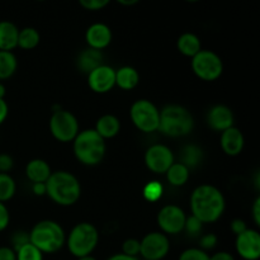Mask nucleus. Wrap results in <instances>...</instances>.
Wrapping results in <instances>:
<instances>
[{"label":"nucleus","mask_w":260,"mask_h":260,"mask_svg":"<svg viewBox=\"0 0 260 260\" xmlns=\"http://www.w3.org/2000/svg\"><path fill=\"white\" fill-rule=\"evenodd\" d=\"M9 221H10V215H9V211H8L7 206L4 203L0 202V233L4 231L5 229L8 228L9 225Z\"/></svg>","instance_id":"nucleus-37"},{"label":"nucleus","mask_w":260,"mask_h":260,"mask_svg":"<svg viewBox=\"0 0 260 260\" xmlns=\"http://www.w3.org/2000/svg\"><path fill=\"white\" fill-rule=\"evenodd\" d=\"M15 254L17 260H43V254L30 243L22 246Z\"/></svg>","instance_id":"nucleus-30"},{"label":"nucleus","mask_w":260,"mask_h":260,"mask_svg":"<svg viewBox=\"0 0 260 260\" xmlns=\"http://www.w3.org/2000/svg\"><path fill=\"white\" fill-rule=\"evenodd\" d=\"M17 190L14 179L7 173H0V202L4 203L12 200Z\"/></svg>","instance_id":"nucleus-28"},{"label":"nucleus","mask_w":260,"mask_h":260,"mask_svg":"<svg viewBox=\"0 0 260 260\" xmlns=\"http://www.w3.org/2000/svg\"><path fill=\"white\" fill-rule=\"evenodd\" d=\"M194 127L192 113L178 104H169L160 111L159 131L168 137H183L189 135Z\"/></svg>","instance_id":"nucleus-5"},{"label":"nucleus","mask_w":260,"mask_h":260,"mask_svg":"<svg viewBox=\"0 0 260 260\" xmlns=\"http://www.w3.org/2000/svg\"><path fill=\"white\" fill-rule=\"evenodd\" d=\"M216 245H217V236H216L215 234H206V235H203L202 238L200 239L201 250H212Z\"/></svg>","instance_id":"nucleus-36"},{"label":"nucleus","mask_w":260,"mask_h":260,"mask_svg":"<svg viewBox=\"0 0 260 260\" xmlns=\"http://www.w3.org/2000/svg\"><path fill=\"white\" fill-rule=\"evenodd\" d=\"M10 241H12V249L17 253L22 246H24L25 244L29 243V233H25V231L22 230L17 231V233L13 234Z\"/></svg>","instance_id":"nucleus-34"},{"label":"nucleus","mask_w":260,"mask_h":260,"mask_svg":"<svg viewBox=\"0 0 260 260\" xmlns=\"http://www.w3.org/2000/svg\"><path fill=\"white\" fill-rule=\"evenodd\" d=\"M109 4V0H80V5L86 10L95 12V10H102Z\"/></svg>","instance_id":"nucleus-35"},{"label":"nucleus","mask_w":260,"mask_h":260,"mask_svg":"<svg viewBox=\"0 0 260 260\" xmlns=\"http://www.w3.org/2000/svg\"><path fill=\"white\" fill-rule=\"evenodd\" d=\"M122 254L131 258H137L140 255V240L137 239H127L122 244Z\"/></svg>","instance_id":"nucleus-32"},{"label":"nucleus","mask_w":260,"mask_h":260,"mask_svg":"<svg viewBox=\"0 0 260 260\" xmlns=\"http://www.w3.org/2000/svg\"><path fill=\"white\" fill-rule=\"evenodd\" d=\"M210 260H235V258L228 251H217L210 256Z\"/></svg>","instance_id":"nucleus-42"},{"label":"nucleus","mask_w":260,"mask_h":260,"mask_svg":"<svg viewBox=\"0 0 260 260\" xmlns=\"http://www.w3.org/2000/svg\"><path fill=\"white\" fill-rule=\"evenodd\" d=\"M18 29L17 25L9 20H0V51L12 52L18 47Z\"/></svg>","instance_id":"nucleus-20"},{"label":"nucleus","mask_w":260,"mask_h":260,"mask_svg":"<svg viewBox=\"0 0 260 260\" xmlns=\"http://www.w3.org/2000/svg\"><path fill=\"white\" fill-rule=\"evenodd\" d=\"M85 41L89 48L102 51L112 42V30L104 23H94L85 32Z\"/></svg>","instance_id":"nucleus-15"},{"label":"nucleus","mask_w":260,"mask_h":260,"mask_svg":"<svg viewBox=\"0 0 260 260\" xmlns=\"http://www.w3.org/2000/svg\"><path fill=\"white\" fill-rule=\"evenodd\" d=\"M140 83L139 71L132 66H122L116 70V85L122 90H132Z\"/></svg>","instance_id":"nucleus-22"},{"label":"nucleus","mask_w":260,"mask_h":260,"mask_svg":"<svg viewBox=\"0 0 260 260\" xmlns=\"http://www.w3.org/2000/svg\"><path fill=\"white\" fill-rule=\"evenodd\" d=\"M51 135L60 142L74 141L79 131V122L75 114L57 108L50 118Z\"/></svg>","instance_id":"nucleus-9"},{"label":"nucleus","mask_w":260,"mask_h":260,"mask_svg":"<svg viewBox=\"0 0 260 260\" xmlns=\"http://www.w3.org/2000/svg\"><path fill=\"white\" fill-rule=\"evenodd\" d=\"M251 212H253V220L255 222L256 226L260 225V198L256 197V200L254 201L253 208H251Z\"/></svg>","instance_id":"nucleus-41"},{"label":"nucleus","mask_w":260,"mask_h":260,"mask_svg":"<svg viewBox=\"0 0 260 260\" xmlns=\"http://www.w3.org/2000/svg\"><path fill=\"white\" fill-rule=\"evenodd\" d=\"M177 48L182 55L187 56V57H194L202 50V45H201V40L198 38V36H196L194 33L185 32L178 38Z\"/></svg>","instance_id":"nucleus-23"},{"label":"nucleus","mask_w":260,"mask_h":260,"mask_svg":"<svg viewBox=\"0 0 260 260\" xmlns=\"http://www.w3.org/2000/svg\"><path fill=\"white\" fill-rule=\"evenodd\" d=\"M74 155L76 159L86 167L98 165L106 155V140L102 139L95 129H84L79 132L73 141Z\"/></svg>","instance_id":"nucleus-4"},{"label":"nucleus","mask_w":260,"mask_h":260,"mask_svg":"<svg viewBox=\"0 0 260 260\" xmlns=\"http://www.w3.org/2000/svg\"><path fill=\"white\" fill-rule=\"evenodd\" d=\"M185 220L184 211L177 205L164 206L157 213V225L165 235H177L184 231Z\"/></svg>","instance_id":"nucleus-12"},{"label":"nucleus","mask_w":260,"mask_h":260,"mask_svg":"<svg viewBox=\"0 0 260 260\" xmlns=\"http://www.w3.org/2000/svg\"><path fill=\"white\" fill-rule=\"evenodd\" d=\"M162 193H164V188L156 180L149 182L144 188V197L149 202H156V201H159L161 198Z\"/></svg>","instance_id":"nucleus-29"},{"label":"nucleus","mask_w":260,"mask_h":260,"mask_svg":"<svg viewBox=\"0 0 260 260\" xmlns=\"http://www.w3.org/2000/svg\"><path fill=\"white\" fill-rule=\"evenodd\" d=\"M18 68V60L13 52L0 51V80H7L14 75Z\"/></svg>","instance_id":"nucleus-27"},{"label":"nucleus","mask_w":260,"mask_h":260,"mask_svg":"<svg viewBox=\"0 0 260 260\" xmlns=\"http://www.w3.org/2000/svg\"><path fill=\"white\" fill-rule=\"evenodd\" d=\"M51 174H52V172H51L50 165L42 159L30 160L25 167V175L29 179V182H32V184L46 183L48 178L51 177Z\"/></svg>","instance_id":"nucleus-19"},{"label":"nucleus","mask_w":260,"mask_h":260,"mask_svg":"<svg viewBox=\"0 0 260 260\" xmlns=\"http://www.w3.org/2000/svg\"><path fill=\"white\" fill-rule=\"evenodd\" d=\"M202 229H203V223L201 222L198 218H196L194 216L190 215L189 217H187L184 223V230L187 231L188 235L190 236H197L202 233Z\"/></svg>","instance_id":"nucleus-33"},{"label":"nucleus","mask_w":260,"mask_h":260,"mask_svg":"<svg viewBox=\"0 0 260 260\" xmlns=\"http://www.w3.org/2000/svg\"><path fill=\"white\" fill-rule=\"evenodd\" d=\"M234 121L233 111L223 104L213 106L207 113V123L213 131L223 132L234 126Z\"/></svg>","instance_id":"nucleus-16"},{"label":"nucleus","mask_w":260,"mask_h":260,"mask_svg":"<svg viewBox=\"0 0 260 260\" xmlns=\"http://www.w3.org/2000/svg\"><path fill=\"white\" fill-rule=\"evenodd\" d=\"M119 4H122V5H127V7H129V5H135V4H137V0H128V2H126V0H119Z\"/></svg>","instance_id":"nucleus-46"},{"label":"nucleus","mask_w":260,"mask_h":260,"mask_svg":"<svg viewBox=\"0 0 260 260\" xmlns=\"http://www.w3.org/2000/svg\"><path fill=\"white\" fill-rule=\"evenodd\" d=\"M178 260H210V255L200 248H189L182 251Z\"/></svg>","instance_id":"nucleus-31"},{"label":"nucleus","mask_w":260,"mask_h":260,"mask_svg":"<svg viewBox=\"0 0 260 260\" xmlns=\"http://www.w3.org/2000/svg\"><path fill=\"white\" fill-rule=\"evenodd\" d=\"M94 129L103 140L113 139L119 134L121 122L113 114H104V116L99 117Z\"/></svg>","instance_id":"nucleus-21"},{"label":"nucleus","mask_w":260,"mask_h":260,"mask_svg":"<svg viewBox=\"0 0 260 260\" xmlns=\"http://www.w3.org/2000/svg\"><path fill=\"white\" fill-rule=\"evenodd\" d=\"M245 230H248V226H246L245 221L244 220L235 218V220L231 222V231H233L236 236L240 235V234H243Z\"/></svg>","instance_id":"nucleus-39"},{"label":"nucleus","mask_w":260,"mask_h":260,"mask_svg":"<svg viewBox=\"0 0 260 260\" xmlns=\"http://www.w3.org/2000/svg\"><path fill=\"white\" fill-rule=\"evenodd\" d=\"M236 253L244 260H258L260 256V235L256 230L248 229L236 236Z\"/></svg>","instance_id":"nucleus-14"},{"label":"nucleus","mask_w":260,"mask_h":260,"mask_svg":"<svg viewBox=\"0 0 260 260\" xmlns=\"http://www.w3.org/2000/svg\"><path fill=\"white\" fill-rule=\"evenodd\" d=\"M107 260H139L137 258H131V256H127L124 254H114V255L109 256Z\"/></svg>","instance_id":"nucleus-45"},{"label":"nucleus","mask_w":260,"mask_h":260,"mask_svg":"<svg viewBox=\"0 0 260 260\" xmlns=\"http://www.w3.org/2000/svg\"><path fill=\"white\" fill-rule=\"evenodd\" d=\"M104 56L102 53V51L93 50V48H85V50L81 51L78 56V60H76V65L78 69L81 73L86 74L91 73L93 70H95L96 68H99L101 65H103Z\"/></svg>","instance_id":"nucleus-18"},{"label":"nucleus","mask_w":260,"mask_h":260,"mask_svg":"<svg viewBox=\"0 0 260 260\" xmlns=\"http://www.w3.org/2000/svg\"><path fill=\"white\" fill-rule=\"evenodd\" d=\"M129 117L137 129L145 134L159 131L160 111L149 99H137L129 109Z\"/></svg>","instance_id":"nucleus-7"},{"label":"nucleus","mask_w":260,"mask_h":260,"mask_svg":"<svg viewBox=\"0 0 260 260\" xmlns=\"http://www.w3.org/2000/svg\"><path fill=\"white\" fill-rule=\"evenodd\" d=\"M32 192L36 196L41 197V196L46 194V183H35L32 184Z\"/></svg>","instance_id":"nucleus-44"},{"label":"nucleus","mask_w":260,"mask_h":260,"mask_svg":"<svg viewBox=\"0 0 260 260\" xmlns=\"http://www.w3.org/2000/svg\"><path fill=\"white\" fill-rule=\"evenodd\" d=\"M0 260H17V254L10 246H0Z\"/></svg>","instance_id":"nucleus-40"},{"label":"nucleus","mask_w":260,"mask_h":260,"mask_svg":"<svg viewBox=\"0 0 260 260\" xmlns=\"http://www.w3.org/2000/svg\"><path fill=\"white\" fill-rule=\"evenodd\" d=\"M192 70L203 81H215L222 75L223 63L220 56L210 50H201L192 57Z\"/></svg>","instance_id":"nucleus-8"},{"label":"nucleus","mask_w":260,"mask_h":260,"mask_svg":"<svg viewBox=\"0 0 260 260\" xmlns=\"http://www.w3.org/2000/svg\"><path fill=\"white\" fill-rule=\"evenodd\" d=\"M78 260H96L94 258L93 255H86V256H83V258H79Z\"/></svg>","instance_id":"nucleus-48"},{"label":"nucleus","mask_w":260,"mask_h":260,"mask_svg":"<svg viewBox=\"0 0 260 260\" xmlns=\"http://www.w3.org/2000/svg\"><path fill=\"white\" fill-rule=\"evenodd\" d=\"M203 161V150L198 145L189 144L182 151V164H184L188 169L197 168Z\"/></svg>","instance_id":"nucleus-26"},{"label":"nucleus","mask_w":260,"mask_h":260,"mask_svg":"<svg viewBox=\"0 0 260 260\" xmlns=\"http://www.w3.org/2000/svg\"><path fill=\"white\" fill-rule=\"evenodd\" d=\"M29 243L42 254L57 253L66 243L65 231L62 226L56 221H40L30 230Z\"/></svg>","instance_id":"nucleus-3"},{"label":"nucleus","mask_w":260,"mask_h":260,"mask_svg":"<svg viewBox=\"0 0 260 260\" xmlns=\"http://www.w3.org/2000/svg\"><path fill=\"white\" fill-rule=\"evenodd\" d=\"M13 157L9 154H0V173L10 172L13 168Z\"/></svg>","instance_id":"nucleus-38"},{"label":"nucleus","mask_w":260,"mask_h":260,"mask_svg":"<svg viewBox=\"0 0 260 260\" xmlns=\"http://www.w3.org/2000/svg\"><path fill=\"white\" fill-rule=\"evenodd\" d=\"M165 174L168 182L173 187H183L189 179V169L182 162H174Z\"/></svg>","instance_id":"nucleus-24"},{"label":"nucleus","mask_w":260,"mask_h":260,"mask_svg":"<svg viewBox=\"0 0 260 260\" xmlns=\"http://www.w3.org/2000/svg\"><path fill=\"white\" fill-rule=\"evenodd\" d=\"M46 194L56 205L69 207L75 205L80 198V183L73 173L58 170L52 173L46 182Z\"/></svg>","instance_id":"nucleus-2"},{"label":"nucleus","mask_w":260,"mask_h":260,"mask_svg":"<svg viewBox=\"0 0 260 260\" xmlns=\"http://www.w3.org/2000/svg\"><path fill=\"white\" fill-rule=\"evenodd\" d=\"M68 249L75 258L91 255L99 243V231L93 223L80 222L73 228L69 234Z\"/></svg>","instance_id":"nucleus-6"},{"label":"nucleus","mask_w":260,"mask_h":260,"mask_svg":"<svg viewBox=\"0 0 260 260\" xmlns=\"http://www.w3.org/2000/svg\"><path fill=\"white\" fill-rule=\"evenodd\" d=\"M169 250V238L162 233H149L140 240V255L145 260H162Z\"/></svg>","instance_id":"nucleus-10"},{"label":"nucleus","mask_w":260,"mask_h":260,"mask_svg":"<svg viewBox=\"0 0 260 260\" xmlns=\"http://www.w3.org/2000/svg\"><path fill=\"white\" fill-rule=\"evenodd\" d=\"M221 149L229 156H238L241 154L245 145V139L244 135L238 127L233 126L230 128L225 129L221 132V139H220Z\"/></svg>","instance_id":"nucleus-17"},{"label":"nucleus","mask_w":260,"mask_h":260,"mask_svg":"<svg viewBox=\"0 0 260 260\" xmlns=\"http://www.w3.org/2000/svg\"><path fill=\"white\" fill-rule=\"evenodd\" d=\"M226 201L222 192L215 185L202 184L196 188L190 196L192 216L202 223L216 222L223 215Z\"/></svg>","instance_id":"nucleus-1"},{"label":"nucleus","mask_w":260,"mask_h":260,"mask_svg":"<svg viewBox=\"0 0 260 260\" xmlns=\"http://www.w3.org/2000/svg\"><path fill=\"white\" fill-rule=\"evenodd\" d=\"M88 85L94 93H108L116 86V70L103 63L88 74Z\"/></svg>","instance_id":"nucleus-13"},{"label":"nucleus","mask_w":260,"mask_h":260,"mask_svg":"<svg viewBox=\"0 0 260 260\" xmlns=\"http://www.w3.org/2000/svg\"><path fill=\"white\" fill-rule=\"evenodd\" d=\"M145 165L155 174H165L175 162L172 150L162 144L151 145L145 152Z\"/></svg>","instance_id":"nucleus-11"},{"label":"nucleus","mask_w":260,"mask_h":260,"mask_svg":"<svg viewBox=\"0 0 260 260\" xmlns=\"http://www.w3.org/2000/svg\"><path fill=\"white\" fill-rule=\"evenodd\" d=\"M8 113H9V107L5 99H0V124L7 119Z\"/></svg>","instance_id":"nucleus-43"},{"label":"nucleus","mask_w":260,"mask_h":260,"mask_svg":"<svg viewBox=\"0 0 260 260\" xmlns=\"http://www.w3.org/2000/svg\"><path fill=\"white\" fill-rule=\"evenodd\" d=\"M41 41L40 32L33 27H25L18 33V47L23 50H33Z\"/></svg>","instance_id":"nucleus-25"},{"label":"nucleus","mask_w":260,"mask_h":260,"mask_svg":"<svg viewBox=\"0 0 260 260\" xmlns=\"http://www.w3.org/2000/svg\"><path fill=\"white\" fill-rule=\"evenodd\" d=\"M5 94H7V89H5V85H4V84L0 83V99H4Z\"/></svg>","instance_id":"nucleus-47"}]
</instances>
